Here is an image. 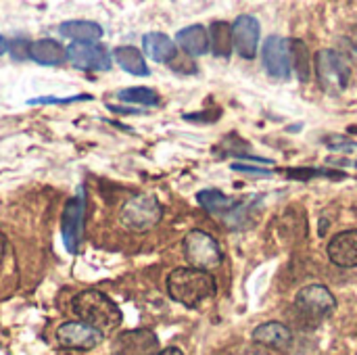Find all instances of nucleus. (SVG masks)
I'll list each match as a JSON object with an SVG mask.
<instances>
[{
	"mask_svg": "<svg viewBox=\"0 0 357 355\" xmlns=\"http://www.w3.org/2000/svg\"><path fill=\"white\" fill-rule=\"evenodd\" d=\"M142 48L144 52L157 61V63H169L176 59V44L169 36L161 31H151L142 36Z\"/></svg>",
	"mask_w": 357,
	"mask_h": 355,
	"instance_id": "nucleus-15",
	"label": "nucleus"
},
{
	"mask_svg": "<svg viewBox=\"0 0 357 355\" xmlns=\"http://www.w3.org/2000/svg\"><path fill=\"white\" fill-rule=\"evenodd\" d=\"M6 50H8V42L0 36V54H4Z\"/></svg>",
	"mask_w": 357,
	"mask_h": 355,
	"instance_id": "nucleus-29",
	"label": "nucleus"
},
{
	"mask_svg": "<svg viewBox=\"0 0 357 355\" xmlns=\"http://www.w3.org/2000/svg\"><path fill=\"white\" fill-rule=\"evenodd\" d=\"M207 33H209V48L213 50V54L228 59L234 48L232 46V25L226 21H215Z\"/></svg>",
	"mask_w": 357,
	"mask_h": 355,
	"instance_id": "nucleus-21",
	"label": "nucleus"
},
{
	"mask_svg": "<svg viewBox=\"0 0 357 355\" xmlns=\"http://www.w3.org/2000/svg\"><path fill=\"white\" fill-rule=\"evenodd\" d=\"M326 140L328 142H337V144L331 146L335 151H354L356 149V142L354 140H347V138H341V136H328Z\"/></svg>",
	"mask_w": 357,
	"mask_h": 355,
	"instance_id": "nucleus-26",
	"label": "nucleus"
},
{
	"mask_svg": "<svg viewBox=\"0 0 357 355\" xmlns=\"http://www.w3.org/2000/svg\"><path fill=\"white\" fill-rule=\"evenodd\" d=\"M84 222H86V190L79 186L75 197H71L63 209V243L69 253H77L84 239Z\"/></svg>",
	"mask_w": 357,
	"mask_h": 355,
	"instance_id": "nucleus-6",
	"label": "nucleus"
},
{
	"mask_svg": "<svg viewBox=\"0 0 357 355\" xmlns=\"http://www.w3.org/2000/svg\"><path fill=\"white\" fill-rule=\"evenodd\" d=\"M59 31L61 36L71 38L73 42H82V44H92L102 38V27L94 21H84V19L65 21L59 27Z\"/></svg>",
	"mask_w": 357,
	"mask_h": 355,
	"instance_id": "nucleus-18",
	"label": "nucleus"
},
{
	"mask_svg": "<svg viewBox=\"0 0 357 355\" xmlns=\"http://www.w3.org/2000/svg\"><path fill=\"white\" fill-rule=\"evenodd\" d=\"M215 293L218 285L209 272L195 268H176L167 276V295L184 308H199Z\"/></svg>",
	"mask_w": 357,
	"mask_h": 355,
	"instance_id": "nucleus-2",
	"label": "nucleus"
},
{
	"mask_svg": "<svg viewBox=\"0 0 357 355\" xmlns=\"http://www.w3.org/2000/svg\"><path fill=\"white\" fill-rule=\"evenodd\" d=\"M105 339L102 333L86 326L84 322H65L56 331V341L65 349H77V352H88L100 345Z\"/></svg>",
	"mask_w": 357,
	"mask_h": 355,
	"instance_id": "nucleus-10",
	"label": "nucleus"
},
{
	"mask_svg": "<svg viewBox=\"0 0 357 355\" xmlns=\"http://www.w3.org/2000/svg\"><path fill=\"white\" fill-rule=\"evenodd\" d=\"M261 61L266 71L272 77L278 80H287L291 77V48H289V40L282 36H270L264 46H261Z\"/></svg>",
	"mask_w": 357,
	"mask_h": 355,
	"instance_id": "nucleus-8",
	"label": "nucleus"
},
{
	"mask_svg": "<svg viewBox=\"0 0 357 355\" xmlns=\"http://www.w3.org/2000/svg\"><path fill=\"white\" fill-rule=\"evenodd\" d=\"M29 56L38 65H61L63 61H67V48L56 40L42 38L29 44Z\"/></svg>",
	"mask_w": 357,
	"mask_h": 355,
	"instance_id": "nucleus-16",
	"label": "nucleus"
},
{
	"mask_svg": "<svg viewBox=\"0 0 357 355\" xmlns=\"http://www.w3.org/2000/svg\"><path fill=\"white\" fill-rule=\"evenodd\" d=\"M159 352V339L153 331L136 328L117 335L113 341V355H155Z\"/></svg>",
	"mask_w": 357,
	"mask_h": 355,
	"instance_id": "nucleus-11",
	"label": "nucleus"
},
{
	"mask_svg": "<svg viewBox=\"0 0 357 355\" xmlns=\"http://www.w3.org/2000/svg\"><path fill=\"white\" fill-rule=\"evenodd\" d=\"M234 172H243V174H253V176H272L270 169L259 167V165H245V163H232Z\"/></svg>",
	"mask_w": 357,
	"mask_h": 355,
	"instance_id": "nucleus-25",
	"label": "nucleus"
},
{
	"mask_svg": "<svg viewBox=\"0 0 357 355\" xmlns=\"http://www.w3.org/2000/svg\"><path fill=\"white\" fill-rule=\"evenodd\" d=\"M67 59L77 69H88V71H109L111 69V56H109L107 48L100 44L73 42L67 46Z\"/></svg>",
	"mask_w": 357,
	"mask_h": 355,
	"instance_id": "nucleus-12",
	"label": "nucleus"
},
{
	"mask_svg": "<svg viewBox=\"0 0 357 355\" xmlns=\"http://www.w3.org/2000/svg\"><path fill=\"white\" fill-rule=\"evenodd\" d=\"M90 94H79V96H71V98H52V96H44V98H31L27 100V105H69V103H77V100H90Z\"/></svg>",
	"mask_w": 357,
	"mask_h": 355,
	"instance_id": "nucleus-24",
	"label": "nucleus"
},
{
	"mask_svg": "<svg viewBox=\"0 0 357 355\" xmlns=\"http://www.w3.org/2000/svg\"><path fill=\"white\" fill-rule=\"evenodd\" d=\"M182 245H184V255H186L190 268H195V270L209 272L213 268H220L224 262V253H222L218 241L203 230H190L184 236Z\"/></svg>",
	"mask_w": 357,
	"mask_h": 355,
	"instance_id": "nucleus-5",
	"label": "nucleus"
},
{
	"mask_svg": "<svg viewBox=\"0 0 357 355\" xmlns=\"http://www.w3.org/2000/svg\"><path fill=\"white\" fill-rule=\"evenodd\" d=\"M155 355H184L178 347H167V349H161V352H157Z\"/></svg>",
	"mask_w": 357,
	"mask_h": 355,
	"instance_id": "nucleus-27",
	"label": "nucleus"
},
{
	"mask_svg": "<svg viewBox=\"0 0 357 355\" xmlns=\"http://www.w3.org/2000/svg\"><path fill=\"white\" fill-rule=\"evenodd\" d=\"M316 75L324 92L328 94H341L351 77V65L349 61L339 54L337 50L322 48L316 52Z\"/></svg>",
	"mask_w": 357,
	"mask_h": 355,
	"instance_id": "nucleus-3",
	"label": "nucleus"
},
{
	"mask_svg": "<svg viewBox=\"0 0 357 355\" xmlns=\"http://www.w3.org/2000/svg\"><path fill=\"white\" fill-rule=\"evenodd\" d=\"M328 257L339 268H357V230H345L333 236Z\"/></svg>",
	"mask_w": 357,
	"mask_h": 355,
	"instance_id": "nucleus-13",
	"label": "nucleus"
},
{
	"mask_svg": "<svg viewBox=\"0 0 357 355\" xmlns=\"http://www.w3.org/2000/svg\"><path fill=\"white\" fill-rule=\"evenodd\" d=\"M289 48H291V54H293L291 67L297 71L301 82H307L312 77V61H310V50H307L305 42L297 40V38L289 40Z\"/></svg>",
	"mask_w": 357,
	"mask_h": 355,
	"instance_id": "nucleus-22",
	"label": "nucleus"
},
{
	"mask_svg": "<svg viewBox=\"0 0 357 355\" xmlns=\"http://www.w3.org/2000/svg\"><path fill=\"white\" fill-rule=\"evenodd\" d=\"M356 165H357V163H356Z\"/></svg>",
	"mask_w": 357,
	"mask_h": 355,
	"instance_id": "nucleus-30",
	"label": "nucleus"
},
{
	"mask_svg": "<svg viewBox=\"0 0 357 355\" xmlns=\"http://www.w3.org/2000/svg\"><path fill=\"white\" fill-rule=\"evenodd\" d=\"M117 98L123 103H138V105H149L155 107L159 105V96L155 90L144 88V86H134V88H123L117 92Z\"/></svg>",
	"mask_w": 357,
	"mask_h": 355,
	"instance_id": "nucleus-23",
	"label": "nucleus"
},
{
	"mask_svg": "<svg viewBox=\"0 0 357 355\" xmlns=\"http://www.w3.org/2000/svg\"><path fill=\"white\" fill-rule=\"evenodd\" d=\"M253 341L259 345H266L270 349L282 352L293 343V333L282 322H266L253 331Z\"/></svg>",
	"mask_w": 357,
	"mask_h": 355,
	"instance_id": "nucleus-14",
	"label": "nucleus"
},
{
	"mask_svg": "<svg viewBox=\"0 0 357 355\" xmlns=\"http://www.w3.org/2000/svg\"><path fill=\"white\" fill-rule=\"evenodd\" d=\"M197 201H199V205H201L203 209H207L211 216H226V213H230V211H234V209L238 207V201H234V199H230V197H226L224 192L213 190V188L201 190V192L197 195Z\"/></svg>",
	"mask_w": 357,
	"mask_h": 355,
	"instance_id": "nucleus-20",
	"label": "nucleus"
},
{
	"mask_svg": "<svg viewBox=\"0 0 357 355\" xmlns=\"http://www.w3.org/2000/svg\"><path fill=\"white\" fill-rule=\"evenodd\" d=\"M295 305L307 318L324 320V318H328L337 310V299L331 293V289H326L322 285H310V287H303L297 293Z\"/></svg>",
	"mask_w": 357,
	"mask_h": 355,
	"instance_id": "nucleus-7",
	"label": "nucleus"
},
{
	"mask_svg": "<svg viewBox=\"0 0 357 355\" xmlns=\"http://www.w3.org/2000/svg\"><path fill=\"white\" fill-rule=\"evenodd\" d=\"M259 21L253 15H238L232 23V46L243 59H255L259 48Z\"/></svg>",
	"mask_w": 357,
	"mask_h": 355,
	"instance_id": "nucleus-9",
	"label": "nucleus"
},
{
	"mask_svg": "<svg viewBox=\"0 0 357 355\" xmlns=\"http://www.w3.org/2000/svg\"><path fill=\"white\" fill-rule=\"evenodd\" d=\"M71 308H73V314L79 318V322H84L86 326L102 335L117 331L123 322L119 305L111 297L94 289L82 291L79 295H75Z\"/></svg>",
	"mask_w": 357,
	"mask_h": 355,
	"instance_id": "nucleus-1",
	"label": "nucleus"
},
{
	"mask_svg": "<svg viewBox=\"0 0 357 355\" xmlns=\"http://www.w3.org/2000/svg\"><path fill=\"white\" fill-rule=\"evenodd\" d=\"M163 218V207L155 195H136L121 207V222L132 232H146Z\"/></svg>",
	"mask_w": 357,
	"mask_h": 355,
	"instance_id": "nucleus-4",
	"label": "nucleus"
},
{
	"mask_svg": "<svg viewBox=\"0 0 357 355\" xmlns=\"http://www.w3.org/2000/svg\"><path fill=\"white\" fill-rule=\"evenodd\" d=\"M113 59L117 61V65L123 71H128L132 75H149L151 73L142 52L138 48H134V46H117L113 50Z\"/></svg>",
	"mask_w": 357,
	"mask_h": 355,
	"instance_id": "nucleus-19",
	"label": "nucleus"
},
{
	"mask_svg": "<svg viewBox=\"0 0 357 355\" xmlns=\"http://www.w3.org/2000/svg\"><path fill=\"white\" fill-rule=\"evenodd\" d=\"M176 42L190 56H201L209 52V33L203 25H190L176 33Z\"/></svg>",
	"mask_w": 357,
	"mask_h": 355,
	"instance_id": "nucleus-17",
	"label": "nucleus"
},
{
	"mask_svg": "<svg viewBox=\"0 0 357 355\" xmlns=\"http://www.w3.org/2000/svg\"><path fill=\"white\" fill-rule=\"evenodd\" d=\"M4 251H6V239H4V234L0 232V259H2V255H4Z\"/></svg>",
	"mask_w": 357,
	"mask_h": 355,
	"instance_id": "nucleus-28",
	"label": "nucleus"
}]
</instances>
